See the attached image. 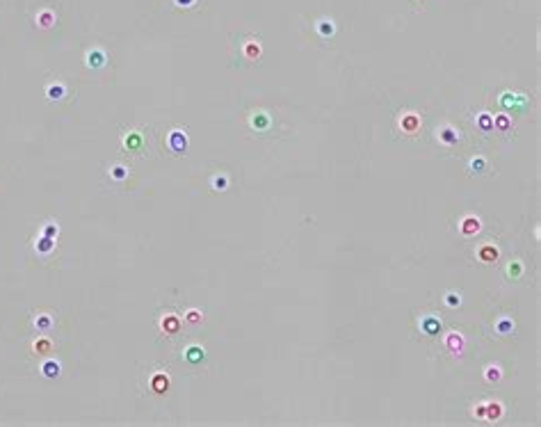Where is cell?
<instances>
[{
    "label": "cell",
    "instance_id": "cell-7",
    "mask_svg": "<svg viewBox=\"0 0 541 427\" xmlns=\"http://www.w3.org/2000/svg\"><path fill=\"white\" fill-rule=\"evenodd\" d=\"M55 247H57V238H48V235H39V240L35 242L39 256H48L51 251H55Z\"/></svg>",
    "mask_w": 541,
    "mask_h": 427
},
{
    "label": "cell",
    "instance_id": "cell-33",
    "mask_svg": "<svg viewBox=\"0 0 541 427\" xmlns=\"http://www.w3.org/2000/svg\"><path fill=\"white\" fill-rule=\"evenodd\" d=\"M445 304L450 308H457L461 304V297H459V292H445Z\"/></svg>",
    "mask_w": 541,
    "mask_h": 427
},
{
    "label": "cell",
    "instance_id": "cell-23",
    "mask_svg": "<svg viewBox=\"0 0 541 427\" xmlns=\"http://www.w3.org/2000/svg\"><path fill=\"white\" fill-rule=\"evenodd\" d=\"M51 347H53V343H51L48 338H37V340L32 343V352L35 354H48L51 352Z\"/></svg>",
    "mask_w": 541,
    "mask_h": 427
},
{
    "label": "cell",
    "instance_id": "cell-21",
    "mask_svg": "<svg viewBox=\"0 0 541 427\" xmlns=\"http://www.w3.org/2000/svg\"><path fill=\"white\" fill-rule=\"evenodd\" d=\"M151 389L156 391V393H165L169 389V377L167 375H156L151 379Z\"/></svg>",
    "mask_w": 541,
    "mask_h": 427
},
{
    "label": "cell",
    "instance_id": "cell-2",
    "mask_svg": "<svg viewBox=\"0 0 541 427\" xmlns=\"http://www.w3.org/2000/svg\"><path fill=\"white\" fill-rule=\"evenodd\" d=\"M500 105L503 107H507V110H525V105H527V98L523 96V94H519V91H505L503 96H500Z\"/></svg>",
    "mask_w": 541,
    "mask_h": 427
},
{
    "label": "cell",
    "instance_id": "cell-31",
    "mask_svg": "<svg viewBox=\"0 0 541 427\" xmlns=\"http://www.w3.org/2000/svg\"><path fill=\"white\" fill-rule=\"evenodd\" d=\"M185 320H188L190 324H199L203 320V313L196 311V308H190V311H185Z\"/></svg>",
    "mask_w": 541,
    "mask_h": 427
},
{
    "label": "cell",
    "instance_id": "cell-12",
    "mask_svg": "<svg viewBox=\"0 0 541 427\" xmlns=\"http://www.w3.org/2000/svg\"><path fill=\"white\" fill-rule=\"evenodd\" d=\"M445 347L450 350V352H461V347H464V336L457 334V331H450L448 336H445Z\"/></svg>",
    "mask_w": 541,
    "mask_h": 427
},
{
    "label": "cell",
    "instance_id": "cell-10",
    "mask_svg": "<svg viewBox=\"0 0 541 427\" xmlns=\"http://www.w3.org/2000/svg\"><path fill=\"white\" fill-rule=\"evenodd\" d=\"M315 30H317V35H320L322 39H331L333 35H336V25H333V21H331V18H320V21H317V25H315Z\"/></svg>",
    "mask_w": 541,
    "mask_h": 427
},
{
    "label": "cell",
    "instance_id": "cell-11",
    "mask_svg": "<svg viewBox=\"0 0 541 427\" xmlns=\"http://www.w3.org/2000/svg\"><path fill=\"white\" fill-rule=\"evenodd\" d=\"M160 327H162V331H165L167 336H174V334H178V329H180V320L176 315H165Z\"/></svg>",
    "mask_w": 541,
    "mask_h": 427
},
{
    "label": "cell",
    "instance_id": "cell-22",
    "mask_svg": "<svg viewBox=\"0 0 541 427\" xmlns=\"http://www.w3.org/2000/svg\"><path fill=\"white\" fill-rule=\"evenodd\" d=\"M477 256H480L482 263H493L498 258V249L491 247V245H487V247H482L480 251H477Z\"/></svg>",
    "mask_w": 541,
    "mask_h": 427
},
{
    "label": "cell",
    "instance_id": "cell-5",
    "mask_svg": "<svg viewBox=\"0 0 541 427\" xmlns=\"http://www.w3.org/2000/svg\"><path fill=\"white\" fill-rule=\"evenodd\" d=\"M123 149L130 151V153H140L144 149V137L140 130H130L126 137H123Z\"/></svg>",
    "mask_w": 541,
    "mask_h": 427
},
{
    "label": "cell",
    "instance_id": "cell-6",
    "mask_svg": "<svg viewBox=\"0 0 541 427\" xmlns=\"http://www.w3.org/2000/svg\"><path fill=\"white\" fill-rule=\"evenodd\" d=\"M420 331L425 336H436L438 331H441V318H436V315H425L420 320Z\"/></svg>",
    "mask_w": 541,
    "mask_h": 427
},
{
    "label": "cell",
    "instance_id": "cell-25",
    "mask_svg": "<svg viewBox=\"0 0 541 427\" xmlns=\"http://www.w3.org/2000/svg\"><path fill=\"white\" fill-rule=\"evenodd\" d=\"M110 176H112L114 180H126L128 176H130V169H128L126 165H114V167H110Z\"/></svg>",
    "mask_w": 541,
    "mask_h": 427
},
{
    "label": "cell",
    "instance_id": "cell-36",
    "mask_svg": "<svg viewBox=\"0 0 541 427\" xmlns=\"http://www.w3.org/2000/svg\"><path fill=\"white\" fill-rule=\"evenodd\" d=\"M475 416H477V418H484V405H480L475 409Z\"/></svg>",
    "mask_w": 541,
    "mask_h": 427
},
{
    "label": "cell",
    "instance_id": "cell-19",
    "mask_svg": "<svg viewBox=\"0 0 541 427\" xmlns=\"http://www.w3.org/2000/svg\"><path fill=\"white\" fill-rule=\"evenodd\" d=\"M242 51H244V57H249V60H258V57L263 55V48H261L258 41H247Z\"/></svg>",
    "mask_w": 541,
    "mask_h": 427
},
{
    "label": "cell",
    "instance_id": "cell-26",
    "mask_svg": "<svg viewBox=\"0 0 541 427\" xmlns=\"http://www.w3.org/2000/svg\"><path fill=\"white\" fill-rule=\"evenodd\" d=\"M477 126L484 130V133H489V130H493V117L489 112H482L480 117H477Z\"/></svg>",
    "mask_w": 541,
    "mask_h": 427
},
{
    "label": "cell",
    "instance_id": "cell-16",
    "mask_svg": "<svg viewBox=\"0 0 541 427\" xmlns=\"http://www.w3.org/2000/svg\"><path fill=\"white\" fill-rule=\"evenodd\" d=\"M51 327H53V315L51 313H37V318H35V329L37 331H51Z\"/></svg>",
    "mask_w": 541,
    "mask_h": 427
},
{
    "label": "cell",
    "instance_id": "cell-9",
    "mask_svg": "<svg viewBox=\"0 0 541 427\" xmlns=\"http://www.w3.org/2000/svg\"><path fill=\"white\" fill-rule=\"evenodd\" d=\"M60 373H62L60 361H55V359L44 361V366H41V375H44L46 379H55V377H60Z\"/></svg>",
    "mask_w": 541,
    "mask_h": 427
},
{
    "label": "cell",
    "instance_id": "cell-4",
    "mask_svg": "<svg viewBox=\"0 0 541 427\" xmlns=\"http://www.w3.org/2000/svg\"><path fill=\"white\" fill-rule=\"evenodd\" d=\"M85 62H87L89 69H103L107 64V55H105V51H101V48H91V51H87V55H85Z\"/></svg>",
    "mask_w": 541,
    "mask_h": 427
},
{
    "label": "cell",
    "instance_id": "cell-34",
    "mask_svg": "<svg viewBox=\"0 0 541 427\" xmlns=\"http://www.w3.org/2000/svg\"><path fill=\"white\" fill-rule=\"evenodd\" d=\"M484 377H487V382H498V379H500V368H498V366H489L487 373H484Z\"/></svg>",
    "mask_w": 541,
    "mask_h": 427
},
{
    "label": "cell",
    "instance_id": "cell-20",
    "mask_svg": "<svg viewBox=\"0 0 541 427\" xmlns=\"http://www.w3.org/2000/svg\"><path fill=\"white\" fill-rule=\"evenodd\" d=\"M500 416H503V407H500V402H489V405H484V418L498 420Z\"/></svg>",
    "mask_w": 541,
    "mask_h": 427
},
{
    "label": "cell",
    "instance_id": "cell-32",
    "mask_svg": "<svg viewBox=\"0 0 541 427\" xmlns=\"http://www.w3.org/2000/svg\"><path fill=\"white\" fill-rule=\"evenodd\" d=\"M521 272H523V265H521L519 261H514V263L507 265V274H509V279H519Z\"/></svg>",
    "mask_w": 541,
    "mask_h": 427
},
{
    "label": "cell",
    "instance_id": "cell-28",
    "mask_svg": "<svg viewBox=\"0 0 541 427\" xmlns=\"http://www.w3.org/2000/svg\"><path fill=\"white\" fill-rule=\"evenodd\" d=\"M41 235L57 238V235H60V226H57V222H46V224L41 226Z\"/></svg>",
    "mask_w": 541,
    "mask_h": 427
},
{
    "label": "cell",
    "instance_id": "cell-35",
    "mask_svg": "<svg viewBox=\"0 0 541 427\" xmlns=\"http://www.w3.org/2000/svg\"><path fill=\"white\" fill-rule=\"evenodd\" d=\"M174 2H176L178 7H192V5H194L196 0H174Z\"/></svg>",
    "mask_w": 541,
    "mask_h": 427
},
{
    "label": "cell",
    "instance_id": "cell-18",
    "mask_svg": "<svg viewBox=\"0 0 541 427\" xmlns=\"http://www.w3.org/2000/svg\"><path fill=\"white\" fill-rule=\"evenodd\" d=\"M55 12H51V9H41L37 14V25L39 28H51V25H55Z\"/></svg>",
    "mask_w": 541,
    "mask_h": 427
},
{
    "label": "cell",
    "instance_id": "cell-14",
    "mask_svg": "<svg viewBox=\"0 0 541 427\" xmlns=\"http://www.w3.org/2000/svg\"><path fill=\"white\" fill-rule=\"evenodd\" d=\"M400 124H402V128H404L406 133H416V130L420 128V117H418V114H414V112H409V114H404V117H402V121H400Z\"/></svg>",
    "mask_w": 541,
    "mask_h": 427
},
{
    "label": "cell",
    "instance_id": "cell-3",
    "mask_svg": "<svg viewBox=\"0 0 541 427\" xmlns=\"http://www.w3.org/2000/svg\"><path fill=\"white\" fill-rule=\"evenodd\" d=\"M249 124H251V128H254V130L265 133V130H270V126H272V117L265 112V110H256V112L251 114Z\"/></svg>",
    "mask_w": 541,
    "mask_h": 427
},
{
    "label": "cell",
    "instance_id": "cell-15",
    "mask_svg": "<svg viewBox=\"0 0 541 427\" xmlns=\"http://www.w3.org/2000/svg\"><path fill=\"white\" fill-rule=\"evenodd\" d=\"M480 229H482V222L477 217H464V222H461V233L464 235H475Z\"/></svg>",
    "mask_w": 541,
    "mask_h": 427
},
{
    "label": "cell",
    "instance_id": "cell-29",
    "mask_svg": "<svg viewBox=\"0 0 541 427\" xmlns=\"http://www.w3.org/2000/svg\"><path fill=\"white\" fill-rule=\"evenodd\" d=\"M468 167H471L473 174H484L487 172V160H484V158H473V160L468 162Z\"/></svg>",
    "mask_w": 541,
    "mask_h": 427
},
{
    "label": "cell",
    "instance_id": "cell-24",
    "mask_svg": "<svg viewBox=\"0 0 541 427\" xmlns=\"http://www.w3.org/2000/svg\"><path fill=\"white\" fill-rule=\"evenodd\" d=\"M509 128H511V119L507 117V114H498V117H493V130L505 133V130H509Z\"/></svg>",
    "mask_w": 541,
    "mask_h": 427
},
{
    "label": "cell",
    "instance_id": "cell-17",
    "mask_svg": "<svg viewBox=\"0 0 541 427\" xmlns=\"http://www.w3.org/2000/svg\"><path fill=\"white\" fill-rule=\"evenodd\" d=\"M206 356V352H203V347H199V345H190L188 350H185V361L188 363H201V359Z\"/></svg>",
    "mask_w": 541,
    "mask_h": 427
},
{
    "label": "cell",
    "instance_id": "cell-1",
    "mask_svg": "<svg viewBox=\"0 0 541 427\" xmlns=\"http://www.w3.org/2000/svg\"><path fill=\"white\" fill-rule=\"evenodd\" d=\"M188 133L183 130V128H174L172 133H169V137H167V146H169V151L172 153H185L188 151Z\"/></svg>",
    "mask_w": 541,
    "mask_h": 427
},
{
    "label": "cell",
    "instance_id": "cell-30",
    "mask_svg": "<svg viewBox=\"0 0 541 427\" xmlns=\"http://www.w3.org/2000/svg\"><path fill=\"white\" fill-rule=\"evenodd\" d=\"M496 331L498 334H511V331H514V322H511L509 318H500L496 322Z\"/></svg>",
    "mask_w": 541,
    "mask_h": 427
},
{
    "label": "cell",
    "instance_id": "cell-8",
    "mask_svg": "<svg viewBox=\"0 0 541 427\" xmlns=\"http://www.w3.org/2000/svg\"><path fill=\"white\" fill-rule=\"evenodd\" d=\"M436 137H438V142L445 144V146H454V144L459 142V133L450 126H443L438 133H436Z\"/></svg>",
    "mask_w": 541,
    "mask_h": 427
},
{
    "label": "cell",
    "instance_id": "cell-13",
    "mask_svg": "<svg viewBox=\"0 0 541 427\" xmlns=\"http://www.w3.org/2000/svg\"><path fill=\"white\" fill-rule=\"evenodd\" d=\"M64 96H67V87L62 83H55V85H48V87H46V98H48V101H62Z\"/></svg>",
    "mask_w": 541,
    "mask_h": 427
},
{
    "label": "cell",
    "instance_id": "cell-27",
    "mask_svg": "<svg viewBox=\"0 0 541 427\" xmlns=\"http://www.w3.org/2000/svg\"><path fill=\"white\" fill-rule=\"evenodd\" d=\"M210 188L215 190V192H224V190H228V176H215V178L210 180Z\"/></svg>",
    "mask_w": 541,
    "mask_h": 427
}]
</instances>
